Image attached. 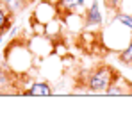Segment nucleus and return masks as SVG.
Wrapping results in <instances>:
<instances>
[{"instance_id":"nucleus-1","label":"nucleus","mask_w":132,"mask_h":125,"mask_svg":"<svg viewBox=\"0 0 132 125\" xmlns=\"http://www.w3.org/2000/svg\"><path fill=\"white\" fill-rule=\"evenodd\" d=\"M4 57L7 64V72L23 77L32 73V70L36 68V56L30 52L27 38H14L13 41H7L4 46Z\"/></svg>"},{"instance_id":"nucleus-2","label":"nucleus","mask_w":132,"mask_h":125,"mask_svg":"<svg viewBox=\"0 0 132 125\" xmlns=\"http://www.w3.org/2000/svg\"><path fill=\"white\" fill-rule=\"evenodd\" d=\"M98 40L105 50H109L112 54H118L132 41V32L116 16H112L98 32Z\"/></svg>"},{"instance_id":"nucleus-3","label":"nucleus","mask_w":132,"mask_h":125,"mask_svg":"<svg viewBox=\"0 0 132 125\" xmlns=\"http://www.w3.org/2000/svg\"><path fill=\"white\" fill-rule=\"evenodd\" d=\"M118 75V72L109 66V64H100L96 66L91 73L88 75V81H86V89L88 93H96V95H102L107 91L114 77Z\"/></svg>"},{"instance_id":"nucleus-4","label":"nucleus","mask_w":132,"mask_h":125,"mask_svg":"<svg viewBox=\"0 0 132 125\" xmlns=\"http://www.w3.org/2000/svg\"><path fill=\"white\" fill-rule=\"evenodd\" d=\"M38 77H41L48 82H57L63 75H64V61L63 57H59L57 54H50L43 59L36 57V68Z\"/></svg>"},{"instance_id":"nucleus-5","label":"nucleus","mask_w":132,"mask_h":125,"mask_svg":"<svg viewBox=\"0 0 132 125\" xmlns=\"http://www.w3.org/2000/svg\"><path fill=\"white\" fill-rule=\"evenodd\" d=\"M102 27H104V14L100 9V2L93 0V4L84 11V30L98 34L102 30Z\"/></svg>"},{"instance_id":"nucleus-6","label":"nucleus","mask_w":132,"mask_h":125,"mask_svg":"<svg viewBox=\"0 0 132 125\" xmlns=\"http://www.w3.org/2000/svg\"><path fill=\"white\" fill-rule=\"evenodd\" d=\"M27 45L38 59H43L46 56L54 54V41L45 34H30L27 38Z\"/></svg>"},{"instance_id":"nucleus-7","label":"nucleus","mask_w":132,"mask_h":125,"mask_svg":"<svg viewBox=\"0 0 132 125\" xmlns=\"http://www.w3.org/2000/svg\"><path fill=\"white\" fill-rule=\"evenodd\" d=\"M32 18L41 21V23H48V21L59 18V9L55 4H52L48 0H39L32 11Z\"/></svg>"},{"instance_id":"nucleus-8","label":"nucleus","mask_w":132,"mask_h":125,"mask_svg":"<svg viewBox=\"0 0 132 125\" xmlns=\"http://www.w3.org/2000/svg\"><path fill=\"white\" fill-rule=\"evenodd\" d=\"M20 93L25 97H52L55 91H54L52 82H48L45 79H32L29 88L22 89Z\"/></svg>"},{"instance_id":"nucleus-9","label":"nucleus","mask_w":132,"mask_h":125,"mask_svg":"<svg viewBox=\"0 0 132 125\" xmlns=\"http://www.w3.org/2000/svg\"><path fill=\"white\" fill-rule=\"evenodd\" d=\"M59 18L63 20V25H64L66 30L75 34V36L84 30V16L79 14V13H66V14L59 16Z\"/></svg>"},{"instance_id":"nucleus-10","label":"nucleus","mask_w":132,"mask_h":125,"mask_svg":"<svg viewBox=\"0 0 132 125\" xmlns=\"http://www.w3.org/2000/svg\"><path fill=\"white\" fill-rule=\"evenodd\" d=\"M105 95H132V84L118 73V75L114 77L112 84L107 88Z\"/></svg>"},{"instance_id":"nucleus-11","label":"nucleus","mask_w":132,"mask_h":125,"mask_svg":"<svg viewBox=\"0 0 132 125\" xmlns=\"http://www.w3.org/2000/svg\"><path fill=\"white\" fill-rule=\"evenodd\" d=\"M57 9H59V16H63L66 13H79L84 16V0H59L57 2Z\"/></svg>"},{"instance_id":"nucleus-12","label":"nucleus","mask_w":132,"mask_h":125,"mask_svg":"<svg viewBox=\"0 0 132 125\" xmlns=\"http://www.w3.org/2000/svg\"><path fill=\"white\" fill-rule=\"evenodd\" d=\"M63 32H64V25L61 18H55V20L45 23V36H48L52 41H57L63 38Z\"/></svg>"},{"instance_id":"nucleus-13","label":"nucleus","mask_w":132,"mask_h":125,"mask_svg":"<svg viewBox=\"0 0 132 125\" xmlns=\"http://www.w3.org/2000/svg\"><path fill=\"white\" fill-rule=\"evenodd\" d=\"M30 2H32V0H0V4H2L9 13H13L14 16L20 14V13H23V11L30 5Z\"/></svg>"},{"instance_id":"nucleus-14","label":"nucleus","mask_w":132,"mask_h":125,"mask_svg":"<svg viewBox=\"0 0 132 125\" xmlns=\"http://www.w3.org/2000/svg\"><path fill=\"white\" fill-rule=\"evenodd\" d=\"M14 14L13 13H9L2 4H0V36H4L7 30H9V27L14 23Z\"/></svg>"},{"instance_id":"nucleus-15","label":"nucleus","mask_w":132,"mask_h":125,"mask_svg":"<svg viewBox=\"0 0 132 125\" xmlns=\"http://www.w3.org/2000/svg\"><path fill=\"white\" fill-rule=\"evenodd\" d=\"M118 56V59H120V62H123L125 66H132V41L121 50V52H118L116 54Z\"/></svg>"},{"instance_id":"nucleus-16","label":"nucleus","mask_w":132,"mask_h":125,"mask_svg":"<svg viewBox=\"0 0 132 125\" xmlns=\"http://www.w3.org/2000/svg\"><path fill=\"white\" fill-rule=\"evenodd\" d=\"M30 32H32V34H45V23L34 20V18L30 16Z\"/></svg>"},{"instance_id":"nucleus-17","label":"nucleus","mask_w":132,"mask_h":125,"mask_svg":"<svg viewBox=\"0 0 132 125\" xmlns=\"http://www.w3.org/2000/svg\"><path fill=\"white\" fill-rule=\"evenodd\" d=\"M116 11L125 13V14H132V0H121Z\"/></svg>"},{"instance_id":"nucleus-18","label":"nucleus","mask_w":132,"mask_h":125,"mask_svg":"<svg viewBox=\"0 0 132 125\" xmlns=\"http://www.w3.org/2000/svg\"><path fill=\"white\" fill-rule=\"evenodd\" d=\"M120 2H121V0H104V5H105V9H107V11L116 13V9H118V5H120Z\"/></svg>"},{"instance_id":"nucleus-19","label":"nucleus","mask_w":132,"mask_h":125,"mask_svg":"<svg viewBox=\"0 0 132 125\" xmlns=\"http://www.w3.org/2000/svg\"><path fill=\"white\" fill-rule=\"evenodd\" d=\"M5 38H4V36H0V50H2V48H4V46H5Z\"/></svg>"}]
</instances>
